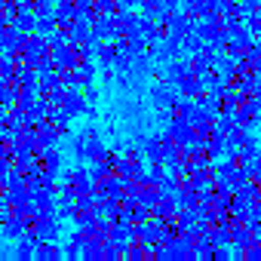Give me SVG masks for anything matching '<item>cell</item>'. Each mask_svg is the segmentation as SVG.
Segmentation results:
<instances>
[{
  "instance_id": "6da1fadb",
  "label": "cell",
  "mask_w": 261,
  "mask_h": 261,
  "mask_svg": "<svg viewBox=\"0 0 261 261\" xmlns=\"http://www.w3.org/2000/svg\"><path fill=\"white\" fill-rule=\"evenodd\" d=\"M49 59H53L56 71L77 68V62H80V46H74V43H59V46H49Z\"/></svg>"
},
{
  "instance_id": "7a4b0ae2",
  "label": "cell",
  "mask_w": 261,
  "mask_h": 261,
  "mask_svg": "<svg viewBox=\"0 0 261 261\" xmlns=\"http://www.w3.org/2000/svg\"><path fill=\"white\" fill-rule=\"evenodd\" d=\"M43 56H49V40H46V37H37V34H28L25 43H22V59H19V62L37 65Z\"/></svg>"
},
{
  "instance_id": "3957f363",
  "label": "cell",
  "mask_w": 261,
  "mask_h": 261,
  "mask_svg": "<svg viewBox=\"0 0 261 261\" xmlns=\"http://www.w3.org/2000/svg\"><path fill=\"white\" fill-rule=\"evenodd\" d=\"M175 98H178L175 83H169V80H157V83H151V105H154V108H172Z\"/></svg>"
},
{
  "instance_id": "277c9868",
  "label": "cell",
  "mask_w": 261,
  "mask_h": 261,
  "mask_svg": "<svg viewBox=\"0 0 261 261\" xmlns=\"http://www.w3.org/2000/svg\"><path fill=\"white\" fill-rule=\"evenodd\" d=\"M65 181L74 188V194H86V191H92V175H89V166L86 163H77V166H71L68 172H65Z\"/></svg>"
},
{
  "instance_id": "5b68a950",
  "label": "cell",
  "mask_w": 261,
  "mask_h": 261,
  "mask_svg": "<svg viewBox=\"0 0 261 261\" xmlns=\"http://www.w3.org/2000/svg\"><path fill=\"white\" fill-rule=\"evenodd\" d=\"M166 133H169V139H172L178 148H181V145H188V142L197 136V133H194V126H191L185 117H178V114H172V120L166 123Z\"/></svg>"
},
{
  "instance_id": "8992f818",
  "label": "cell",
  "mask_w": 261,
  "mask_h": 261,
  "mask_svg": "<svg viewBox=\"0 0 261 261\" xmlns=\"http://www.w3.org/2000/svg\"><path fill=\"white\" fill-rule=\"evenodd\" d=\"M62 145V133L49 123V117L37 126V142H34V148H37V157H40V151L43 148H59Z\"/></svg>"
},
{
  "instance_id": "52a82bcc",
  "label": "cell",
  "mask_w": 261,
  "mask_h": 261,
  "mask_svg": "<svg viewBox=\"0 0 261 261\" xmlns=\"http://www.w3.org/2000/svg\"><path fill=\"white\" fill-rule=\"evenodd\" d=\"M62 108H65L71 117H83L86 108H89V101H86V95H83L80 86H65V101H62Z\"/></svg>"
},
{
  "instance_id": "ba28073f",
  "label": "cell",
  "mask_w": 261,
  "mask_h": 261,
  "mask_svg": "<svg viewBox=\"0 0 261 261\" xmlns=\"http://www.w3.org/2000/svg\"><path fill=\"white\" fill-rule=\"evenodd\" d=\"M136 148H139V154H142L148 163H160V157H163V142H160V136H139Z\"/></svg>"
},
{
  "instance_id": "9c48e42d",
  "label": "cell",
  "mask_w": 261,
  "mask_h": 261,
  "mask_svg": "<svg viewBox=\"0 0 261 261\" xmlns=\"http://www.w3.org/2000/svg\"><path fill=\"white\" fill-rule=\"evenodd\" d=\"M92 37L95 40H114L117 37V22H114V16H101V13H95V19H92Z\"/></svg>"
},
{
  "instance_id": "30bf717a",
  "label": "cell",
  "mask_w": 261,
  "mask_h": 261,
  "mask_svg": "<svg viewBox=\"0 0 261 261\" xmlns=\"http://www.w3.org/2000/svg\"><path fill=\"white\" fill-rule=\"evenodd\" d=\"M62 163H65V151L62 148H43L40 151V166H43V172H49V175H62Z\"/></svg>"
},
{
  "instance_id": "8fae6325",
  "label": "cell",
  "mask_w": 261,
  "mask_h": 261,
  "mask_svg": "<svg viewBox=\"0 0 261 261\" xmlns=\"http://www.w3.org/2000/svg\"><path fill=\"white\" fill-rule=\"evenodd\" d=\"M108 240L111 243H117L123 252H126V246L136 240V224H123V221H111V233H108Z\"/></svg>"
},
{
  "instance_id": "7c38bea8",
  "label": "cell",
  "mask_w": 261,
  "mask_h": 261,
  "mask_svg": "<svg viewBox=\"0 0 261 261\" xmlns=\"http://www.w3.org/2000/svg\"><path fill=\"white\" fill-rule=\"evenodd\" d=\"M22 117H25V126H40L46 117H49V105H46V98H37V101H31L28 108H22Z\"/></svg>"
},
{
  "instance_id": "4fadbf2b",
  "label": "cell",
  "mask_w": 261,
  "mask_h": 261,
  "mask_svg": "<svg viewBox=\"0 0 261 261\" xmlns=\"http://www.w3.org/2000/svg\"><path fill=\"white\" fill-rule=\"evenodd\" d=\"M252 40H255V37H252V31H249L246 25H240V28L227 31V53H243Z\"/></svg>"
},
{
  "instance_id": "5bb4252c",
  "label": "cell",
  "mask_w": 261,
  "mask_h": 261,
  "mask_svg": "<svg viewBox=\"0 0 261 261\" xmlns=\"http://www.w3.org/2000/svg\"><path fill=\"white\" fill-rule=\"evenodd\" d=\"M62 258V246L56 240H40L34 246V261H59Z\"/></svg>"
},
{
  "instance_id": "9a60e30c",
  "label": "cell",
  "mask_w": 261,
  "mask_h": 261,
  "mask_svg": "<svg viewBox=\"0 0 261 261\" xmlns=\"http://www.w3.org/2000/svg\"><path fill=\"white\" fill-rule=\"evenodd\" d=\"M53 16H56V22H59L62 28H68V25L77 19V7H74V0H56Z\"/></svg>"
},
{
  "instance_id": "2e32d148",
  "label": "cell",
  "mask_w": 261,
  "mask_h": 261,
  "mask_svg": "<svg viewBox=\"0 0 261 261\" xmlns=\"http://www.w3.org/2000/svg\"><path fill=\"white\" fill-rule=\"evenodd\" d=\"M74 74H77V83L86 86V83L95 80V74H98V62H95V59H80L77 68H74Z\"/></svg>"
},
{
  "instance_id": "e0dca14e",
  "label": "cell",
  "mask_w": 261,
  "mask_h": 261,
  "mask_svg": "<svg viewBox=\"0 0 261 261\" xmlns=\"http://www.w3.org/2000/svg\"><path fill=\"white\" fill-rule=\"evenodd\" d=\"M28 230V224H22L19 218H7L4 221V227H0V240H7V243H16V240H22V233Z\"/></svg>"
},
{
  "instance_id": "ac0fdd59",
  "label": "cell",
  "mask_w": 261,
  "mask_h": 261,
  "mask_svg": "<svg viewBox=\"0 0 261 261\" xmlns=\"http://www.w3.org/2000/svg\"><path fill=\"white\" fill-rule=\"evenodd\" d=\"M175 89H178V95H185V98H200L206 89H203V83H200V77H185V80H178L175 83Z\"/></svg>"
},
{
  "instance_id": "d6986e66",
  "label": "cell",
  "mask_w": 261,
  "mask_h": 261,
  "mask_svg": "<svg viewBox=\"0 0 261 261\" xmlns=\"http://www.w3.org/2000/svg\"><path fill=\"white\" fill-rule=\"evenodd\" d=\"M80 258H83V261H98V258H105V240L89 237V240L80 246Z\"/></svg>"
},
{
  "instance_id": "ffe728a7",
  "label": "cell",
  "mask_w": 261,
  "mask_h": 261,
  "mask_svg": "<svg viewBox=\"0 0 261 261\" xmlns=\"http://www.w3.org/2000/svg\"><path fill=\"white\" fill-rule=\"evenodd\" d=\"M34 22H37V13L34 10H19L16 19H13V28L22 31V34H34Z\"/></svg>"
},
{
  "instance_id": "44dd1931",
  "label": "cell",
  "mask_w": 261,
  "mask_h": 261,
  "mask_svg": "<svg viewBox=\"0 0 261 261\" xmlns=\"http://www.w3.org/2000/svg\"><path fill=\"white\" fill-rule=\"evenodd\" d=\"M16 83L19 86H37V68L28 62H16Z\"/></svg>"
},
{
  "instance_id": "7402d4cb",
  "label": "cell",
  "mask_w": 261,
  "mask_h": 261,
  "mask_svg": "<svg viewBox=\"0 0 261 261\" xmlns=\"http://www.w3.org/2000/svg\"><path fill=\"white\" fill-rule=\"evenodd\" d=\"M108 145L101 142V136H92V139H86V163H95V160H101V157H108Z\"/></svg>"
},
{
  "instance_id": "603a6c76",
  "label": "cell",
  "mask_w": 261,
  "mask_h": 261,
  "mask_svg": "<svg viewBox=\"0 0 261 261\" xmlns=\"http://www.w3.org/2000/svg\"><path fill=\"white\" fill-rule=\"evenodd\" d=\"M114 59H117V46H114V40L98 43V53H95L98 68H114Z\"/></svg>"
},
{
  "instance_id": "cb8c5ba5",
  "label": "cell",
  "mask_w": 261,
  "mask_h": 261,
  "mask_svg": "<svg viewBox=\"0 0 261 261\" xmlns=\"http://www.w3.org/2000/svg\"><path fill=\"white\" fill-rule=\"evenodd\" d=\"M142 34H145V40H148V43H160V40L166 37V28H163L160 22L142 19Z\"/></svg>"
},
{
  "instance_id": "d4e9b609",
  "label": "cell",
  "mask_w": 261,
  "mask_h": 261,
  "mask_svg": "<svg viewBox=\"0 0 261 261\" xmlns=\"http://www.w3.org/2000/svg\"><path fill=\"white\" fill-rule=\"evenodd\" d=\"M71 221H74V227H77V230H83V233H89V237H92V230H95V224H98L95 212H74V215H71Z\"/></svg>"
},
{
  "instance_id": "484cf974",
  "label": "cell",
  "mask_w": 261,
  "mask_h": 261,
  "mask_svg": "<svg viewBox=\"0 0 261 261\" xmlns=\"http://www.w3.org/2000/svg\"><path fill=\"white\" fill-rule=\"evenodd\" d=\"M206 154L212 157V163L224 157V136H221V133H215V129H212V136L206 139Z\"/></svg>"
},
{
  "instance_id": "4316f807",
  "label": "cell",
  "mask_w": 261,
  "mask_h": 261,
  "mask_svg": "<svg viewBox=\"0 0 261 261\" xmlns=\"http://www.w3.org/2000/svg\"><path fill=\"white\" fill-rule=\"evenodd\" d=\"M139 13H142V19L160 22V16H163L166 10H163V4H160V0H142V4H139Z\"/></svg>"
},
{
  "instance_id": "83f0119b",
  "label": "cell",
  "mask_w": 261,
  "mask_h": 261,
  "mask_svg": "<svg viewBox=\"0 0 261 261\" xmlns=\"http://www.w3.org/2000/svg\"><path fill=\"white\" fill-rule=\"evenodd\" d=\"M49 123L59 129V133H68V129H71V123H74V117H71L65 108H53V111H49Z\"/></svg>"
},
{
  "instance_id": "f1b7e54d",
  "label": "cell",
  "mask_w": 261,
  "mask_h": 261,
  "mask_svg": "<svg viewBox=\"0 0 261 261\" xmlns=\"http://www.w3.org/2000/svg\"><path fill=\"white\" fill-rule=\"evenodd\" d=\"M16 101H19V83H0V105L10 111L16 108Z\"/></svg>"
},
{
  "instance_id": "f546056e",
  "label": "cell",
  "mask_w": 261,
  "mask_h": 261,
  "mask_svg": "<svg viewBox=\"0 0 261 261\" xmlns=\"http://www.w3.org/2000/svg\"><path fill=\"white\" fill-rule=\"evenodd\" d=\"M59 28V22H56V16H37V22H34V34L37 37H46L49 40V34Z\"/></svg>"
},
{
  "instance_id": "4dcf8cb0",
  "label": "cell",
  "mask_w": 261,
  "mask_h": 261,
  "mask_svg": "<svg viewBox=\"0 0 261 261\" xmlns=\"http://www.w3.org/2000/svg\"><path fill=\"white\" fill-rule=\"evenodd\" d=\"M203 46H206V43H203V37H200L197 31H188V34L181 37V49H185V56H197Z\"/></svg>"
},
{
  "instance_id": "1f68e13d",
  "label": "cell",
  "mask_w": 261,
  "mask_h": 261,
  "mask_svg": "<svg viewBox=\"0 0 261 261\" xmlns=\"http://www.w3.org/2000/svg\"><path fill=\"white\" fill-rule=\"evenodd\" d=\"M4 200H7L10 206H19V203L31 200V191H28L25 185H19V188H7V191H4Z\"/></svg>"
},
{
  "instance_id": "d6a6232c",
  "label": "cell",
  "mask_w": 261,
  "mask_h": 261,
  "mask_svg": "<svg viewBox=\"0 0 261 261\" xmlns=\"http://www.w3.org/2000/svg\"><path fill=\"white\" fill-rule=\"evenodd\" d=\"M240 123L230 117V114H218L215 117V123H212V129H215V133H221V136H227V133H233V129H237Z\"/></svg>"
},
{
  "instance_id": "836d02e7",
  "label": "cell",
  "mask_w": 261,
  "mask_h": 261,
  "mask_svg": "<svg viewBox=\"0 0 261 261\" xmlns=\"http://www.w3.org/2000/svg\"><path fill=\"white\" fill-rule=\"evenodd\" d=\"M0 83H16V62L13 59H0Z\"/></svg>"
},
{
  "instance_id": "e575fe53",
  "label": "cell",
  "mask_w": 261,
  "mask_h": 261,
  "mask_svg": "<svg viewBox=\"0 0 261 261\" xmlns=\"http://www.w3.org/2000/svg\"><path fill=\"white\" fill-rule=\"evenodd\" d=\"M157 200H160V191H157L154 185H145V188H139V203H142V206H148V209H151Z\"/></svg>"
},
{
  "instance_id": "d590c367",
  "label": "cell",
  "mask_w": 261,
  "mask_h": 261,
  "mask_svg": "<svg viewBox=\"0 0 261 261\" xmlns=\"http://www.w3.org/2000/svg\"><path fill=\"white\" fill-rule=\"evenodd\" d=\"M157 191H160V197H175V191H178V178L175 175H163V181L157 185Z\"/></svg>"
},
{
  "instance_id": "8d00e7d4",
  "label": "cell",
  "mask_w": 261,
  "mask_h": 261,
  "mask_svg": "<svg viewBox=\"0 0 261 261\" xmlns=\"http://www.w3.org/2000/svg\"><path fill=\"white\" fill-rule=\"evenodd\" d=\"M163 175H166V166L163 163H148V185H160L163 181Z\"/></svg>"
},
{
  "instance_id": "74e56055",
  "label": "cell",
  "mask_w": 261,
  "mask_h": 261,
  "mask_svg": "<svg viewBox=\"0 0 261 261\" xmlns=\"http://www.w3.org/2000/svg\"><path fill=\"white\" fill-rule=\"evenodd\" d=\"M92 13H101V16H117V0H95Z\"/></svg>"
},
{
  "instance_id": "f35d334b",
  "label": "cell",
  "mask_w": 261,
  "mask_h": 261,
  "mask_svg": "<svg viewBox=\"0 0 261 261\" xmlns=\"http://www.w3.org/2000/svg\"><path fill=\"white\" fill-rule=\"evenodd\" d=\"M120 258H123V249H120L117 243L105 240V261H120Z\"/></svg>"
},
{
  "instance_id": "ab89813d",
  "label": "cell",
  "mask_w": 261,
  "mask_h": 261,
  "mask_svg": "<svg viewBox=\"0 0 261 261\" xmlns=\"http://www.w3.org/2000/svg\"><path fill=\"white\" fill-rule=\"evenodd\" d=\"M56 10V0H34V13L37 16H53Z\"/></svg>"
},
{
  "instance_id": "60d3db41",
  "label": "cell",
  "mask_w": 261,
  "mask_h": 261,
  "mask_svg": "<svg viewBox=\"0 0 261 261\" xmlns=\"http://www.w3.org/2000/svg\"><path fill=\"white\" fill-rule=\"evenodd\" d=\"M243 25H246V28L252 31V37H258V34H261V16H258V13L246 16V19H243Z\"/></svg>"
},
{
  "instance_id": "b9f144b4",
  "label": "cell",
  "mask_w": 261,
  "mask_h": 261,
  "mask_svg": "<svg viewBox=\"0 0 261 261\" xmlns=\"http://www.w3.org/2000/svg\"><path fill=\"white\" fill-rule=\"evenodd\" d=\"M62 258H68V261H77V258H80V243L68 240V246L62 249Z\"/></svg>"
},
{
  "instance_id": "7bdbcfd3",
  "label": "cell",
  "mask_w": 261,
  "mask_h": 261,
  "mask_svg": "<svg viewBox=\"0 0 261 261\" xmlns=\"http://www.w3.org/2000/svg\"><path fill=\"white\" fill-rule=\"evenodd\" d=\"M142 0H117V13H129V10H139Z\"/></svg>"
},
{
  "instance_id": "ee69618b",
  "label": "cell",
  "mask_w": 261,
  "mask_h": 261,
  "mask_svg": "<svg viewBox=\"0 0 261 261\" xmlns=\"http://www.w3.org/2000/svg\"><path fill=\"white\" fill-rule=\"evenodd\" d=\"M80 89H83V95H86V101H89V105H95V101H98V89H95L92 83H86V86H80Z\"/></svg>"
},
{
  "instance_id": "f6af8a7d",
  "label": "cell",
  "mask_w": 261,
  "mask_h": 261,
  "mask_svg": "<svg viewBox=\"0 0 261 261\" xmlns=\"http://www.w3.org/2000/svg\"><path fill=\"white\" fill-rule=\"evenodd\" d=\"M74 7H77V13H92L95 0H74Z\"/></svg>"
},
{
  "instance_id": "bcb514c9",
  "label": "cell",
  "mask_w": 261,
  "mask_h": 261,
  "mask_svg": "<svg viewBox=\"0 0 261 261\" xmlns=\"http://www.w3.org/2000/svg\"><path fill=\"white\" fill-rule=\"evenodd\" d=\"M19 10H34V0H16Z\"/></svg>"
},
{
  "instance_id": "7dc6e473",
  "label": "cell",
  "mask_w": 261,
  "mask_h": 261,
  "mask_svg": "<svg viewBox=\"0 0 261 261\" xmlns=\"http://www.w3.org/2000/svg\"><path fill=\"white\" fill-rule=\"evenodd\" d=\"M252 71H255V74L261 77V59H255V62H252Z\"/></svg>"
},
{
  "instance_id": "c3c4849f",
  "label": "cell",
  "mask_w": 261,
  "mask_h": 261,
  "mask_svg": "<svg viewBox=\"0 0 261 261\" xmlns=\"http://www.w3.org/2000/svg\"><path fill=\"white\" fill-rule=\"evenodd\" d=\"M7 191V175H0V194Z\"/></svg>"
},
{
  "instance_id": "681fc988",
  "label": "cell",
  "mask_w": 261,
  "mask_h": 261,
  "mask_svg": "<svg viewBox=\"0 0 261 261\" xmlns=\"http://www.w3.org/2000/svg\"><path fill=\"white\" fill-rule=\"evenodd\" d=\"M255 46H258V53H261V34H258V37H255Z\"/></svg>"
},
{
  "instance_id": "f907efd6",
  "label": "cell",
  "mask_w": 261,
  "mask_h": 261,
  "mask_svg": "<svg viewBox=\"0 0 261 261\" xmlns=\"http://www.w3.org/2000/svg\"><path fill=\"white\" fill-rule=\"evenodd\" d=\"M255 129H258V139H261V120H258V126H255Z\"/></svg>"
},
{
  "instance_id": "816d5d0a",
  "label": "cell",
  "mask_w": 261,
  "mask_h": 261,
  "mask_svg": "<svg viewBox=\"0 0 261 261\" xmlns=\"http://www.w3.org/2000/svg\"><path fill=\"white\" fill-rule=\"evenodd\" d=\"M258 4H261V0H258Z\"/></svg>"
}]
</instances>
